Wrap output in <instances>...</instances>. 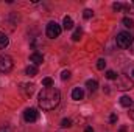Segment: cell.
<instances>
[{"mask_svg": "<svg viewBox=\"0 0 134 132\" xmlns=\"http://www.w3.org/2000/svg\"><path fill=\"white\" fill-rule=\"evenodd\" d=\"M125 9H126L128 13L134 14V2H133V3H130V5H125Z\"/></svg>", "mask_w": 134, "mask_h": 132, "instance_id": "cell-24", "label": "cell"}, {"mask_svg": "<svg viewBox=\"0 0 134 132\" xmlns=\"http://www.w3.org/2000/svg\"><path fill=\"white\" fill-rule=\"evenodd\" d=\"M9 45V39H8V36L5 33H2L0 31V50H3V48H6Z\"/></svg>", "mask_w": 134, "mask_h": 132, "instance_id": "cell-9", "label": "cell"}, {"mask_svg": "<svg viewBox=\"0 0 134 132\" xmlns=\"http://www.w3.org/2000/svg\"><path fill=\"white\" fill-rule=\"evenodd\" d=\"M119 132H128V129H126V126H122V128H120V131Z\"/></svg>", "mask_w": 134, "mask_h": 132, "instance_id": "cell-26", "label": "cell"}, {"mask_svg": "<svg viewBox=\"0 0 134 132\" xmlns=\"http://www.w3.org/2000/svg\"><path fill=\"white\" fill-rule=\"evenodd\" d=\"M30 61L34 62V65H39V64H42V62H44V56H42V55H39V53H31Z\"/></svg>", "mask_w": 134, "mask_h": 132, "instance_id": "cell-8", "label": "cell"}, {"mask_svg": "<svg viewBox=\"0 0 134 132\" xmlns=\"http://www.w3.org/2000/svg\"><path fill=\"white\" fill-rule=\"evenodd\" d=\"M104 76H106L108 79H117V78H119V76H117V73H115L114 70H108Z\"/></svg>", "mask_w": 134, "mask_h": 132, "instance_id": "cell-15", "label": "cell"}, {"mask_svg": "<svg viewBox=\"0 0 134 132\" xmlns=\"http://www.w3.org/2000/svg\"><path fill=\"white\" fill-rule=\"evenodd\" d=\"M61 126H63V128H70V126H72V120H69V118H64V120L61 121Z\"/></svg>", "mask_w": 134, "mask_h": 132, "instance_id": "cell-21", "label": "cell"}, {"mask_svg": "<svg viewBox=\"0 0 134 132\" xmlns=\"http://www.w3.org/2000/svg\"><path fill=\"white\" fill-rule=\"evenodd\" d=\"M81 34H83V30H81V28H76V30H75V33H73V36H72V39L76 42V40H80Z\"/></svg>", "mask_w": 134, "mask_h": 132, "instance_id": "cell-16", "label": "cell"}, {"mask_svg": "<svg viewBox=\"0 0 134 132\" xmlns=\"http://www.w3.org/2000/svg\"><path fill=\"white\" fill-rule=\"evenodd\" d=\"M92 16H94L92 9H84V11H83V17H84V19H91Z\"/></svg>", "mask_w": 134, "mask_h": 132, "instance_id": "cell-20", "label": "cell"}, {"mask_svg": "<svg viewBox=\"0 0 134 132\" xmlns=\"http://www.w3.org/2000/svg\"><path fill=\"white\" fill-rule=\"evenodd\" d=\"M123 25L126 27V28H134V20L133 19H130V17H123Z\"/></svg>", "mask_w": 134, "mask_h": 132, "instance_id": "cell-14", "label": "cell"}, {"mask_svg": "<svg viewBox=\"0 0 134 132\" xmlns=\"http://www.w3.org/2000/svg\"><path fill=\"white\" fill-rule=\"evenodd\" d=\"M115 81H117V89L119 90H130L133 87V79L130 76H126V75L119 76Z\"/></svg>", "mask_w": 134, "mask_h": 132, "instance_id": "cell-5", "label": "cell"}, {"mask_svg": "<svg viewBox=\"0 0 134 132\" xmlns=\"http://www.w3.org/2000/svg\"><path fill=\"white\" fill-rule=\"evenodd\" d=\"M104 92H106V93H109V92H111V90H109V86H104Z\"/></svg>", "mask_w": 134, "mask_h": 132, "instance_id": "cell-27", "label": "cell"}, {"mask_svg": "<svg viewBox=\"0 0 134 132\" xmlns=\"http://www.w3.org/2000/svg\"><path fill=\"white\" fill-rule=\"evenodd\" d=\"M69 78H70V71H69V70H64V71L61 73V79H63V81H67Z\"/></svg>", "mask_w": 134, "mask_h": 132, "instance_id": "cell-23", "label": "cell"}, {"mask_svg": "<svg viewBox=\"0 0 134 132\" xmlns=\"http://www.w3.org/2000/svg\"><path fill=\"white\" fill-rule=\"evenodd\" d=\"M14 67L13 58L8 55H0V71L2 73H9Z\"/></svg>", "mask_w": 134, "mask_h": 132, "instance_id": "cell-3", "label": "cell"}, {"mask_svg": "<svg viewBox=\"0 0 134 132\" xmlns=\"http://www.w3.org/2000/svg\"><path fill=\"white\" fill-rule=\"evenodd\" d=\"M86 87H87L91 92H95V90L98 89V82H97L95 79H89V81L86 82Z\"/></svg>", "mask_w": 134, "mask_h": 132, "instance_id": "cell-12", "label": "cell"}, {"mask_svg": "<svg viewBox=\"0 0 134 132\" xmlns=\"http://www.w3.org/2000/svg\"><path fill=\"white\" fill-rule=\"evenodd\" d=\"M112 8H114V11H120V9H123V8H125V5H123V3H120V2H115V3L112 5Z\"/></svg>", "mask_w": 134, "mask_h": 132, "instance_id": "cell-19", "label": "cell"}, {"mask_svg": "<svg viewBox=\"0 0 134 132\" xmlns=\"http://www.w3.org/2000/svg\"><path fill=\"white\" fill-rule=\"evenodd\" d=\"M104 67H106V61H104V59H98V61H97V68H98V70H103Z\"/></svg>", "mask_w": 134, "mask_h": 132, "instance_id": "cell-22", "label": "cell"}, {"mask_svg": "<svg viewBox=\"0 0 134 132\" xmlns=\"http://www.w3.org/2000/svg\"><path fill=\"white\" fill-rule=\"evenodd\" d=\"M133 78H134V70H133Z\"/></svg>", "mask_w": 134, "mask_h": 132, "instance_id": "cell-30", "label": "cell"}, {"mask_svg": "<svg viewBox=\"0 0 134 132\" xmlns=\"http://www.w3.org/2000/svg\"><path fill=\"white\" fill-rule=\"evenodd\" d=\"M109 121H111V123H112V124H114V123H115V121H117V115H115V113H112V115H111V117H109Z\"/></svg>", "mask_w": 134, "mask_h": 132, "instance_id": "cell-25", "label": "cell"}, {"mask_svg": "<svg viewBox=\"0 0 134 132\" xmlns=\"http://www.w3.org/2000/svg\"><path fill=\"white\" fill-rule=\"evenodd\" d=\"M84 132H94V131H92V128H86V129H84Z\"/></svg>", "mask_w": 134, "mask_h": 132, "instance_id": "cell-28", "label": "cell"}, {"mask_svg": "<svg viewBox=\"0 0 134 132\" xmlns=\"http://www.w3.org/2000/svg\"><path fill=\"white\" fill-rule=\"evenodd\" d=\"M42 86H45V87H53V79H52V78H44V79H42Z\"/></svg>", "mask_w": 134, "mask_h": 132, "instance_id": "cell-17", "label": "cell"}, {"mask_svg": "<svg viewBox=\"0 0 134 132\" xmlns=\"http://www.w3.org/2000/svg\"><path fill=\"white\" fill-rule=\"evenodd\" d=\"M39 118V112L33 109V107H30V109H27L25 112H24V120L27 121V123H34L36 120Z\"/></svg>", "mask_w": 134, "mask_h": 132, "instance_id": "cell-6", "label": "cell"}, {"mask_svg": "<svg viewBox=\"0 0 134 132\" xmlns=\"http://www.w3.org/2000/svg\"><path fill=\"white\" fill-rule=\"evenodd\" d=\"M61 101V92L55 87H45L41 90L37 104L42 110H53Z\"/></svg>", "mask_w": 134, "mask_h": 132, "instance_id": "cell-1", "label": "cell"}, {"mask_svg": "<svg viewBox=\"0 0 134 132\" xmlns=\"http://www.w3.org/2000/svg\"><path fill=\"white\" fill-rule=\"evenodd\" d=\"M63 27H64V30H72V28H73V20H72V17H69V16L64 17Z\"/></svg>", "mask_w": 134, "mask_h": 132, "instance_id": "cell-11", "label": "cell"}, {"mask_svg": "<svg viewBox=\"0 0 134 132\" xmlns=\"http://www.w3.org/2000/svg\"><path fill=\"white\" fill-rule=\"evenodd\" d=\"M25 73L28 75V76H36L37 75V67L36 65H28L25 68Z\"/></svg>", "mask_w": 134, "mask_h": 132, "instance_id": "cell-13", "label": "cell"}, {"mask_svg": "<svg viewBox=\"0 0 134 132\" xmlns=\"http://www.w3.org/2000/svg\"><path fill=\"white\" fill-rule=\"evenodd\" d=\"M25 87H27V89H25L27 95H28V97H31V95H33V92H34V86H33V84H27Z\"/></svg>", "mask_w": 134, "mask_h": 132, "instance_id": "cell-18", "label": "cell"}, {"mask_svg": "<svg viewBox=\"0 0 134 132\" xmlns=\"http://www.w3.org/2000/svg\"><path fill=\"white\" fill-rule=\"evenodd\" d=\"M120 104L123 106V107H131L134 103H133V98H130V97H126V95H123L122 98H120Z\"/></svg>", "mask_w": 134, "mask_h": 132, "instance_id": "cell-10", "label": "cell"}, {"mask_svg": "<svg viewBox=\"0 0 134 132\" xmlns=\"http://www.w3.org/2000/svg\"><path fill=\"white\" fill-rule=\"evenodd\" d=\"M130 117H131V118L134 120V110H131V112H130Z\"/></svg>", "mask_w": 134, "mask_h": 132, "instance_id": "cell-29", "label": "cell"}, {"mask_svg": "<svg viewBox=\"0 0 134 132\" xmlns=\"http://www.w3.org/2000/svg\"><path fill=\"white\" fill-rule=\"evenodd\" d=\"M61 31H63V28H61V25H58L56 22H50V23L47 25V28H45V34H47V37H50V39L59 37Z\"/></svg>", "mask_w": 134, "mask_h": 132, "instance_id": "cell-4", "label": "cell"}, {"mask_svg": "<svg viewBox=\"0 0 134 132\" xmlns=\"http://www.w3.org/2000/svg\"><path fill=\"white\" fill-rule=\"evenodd\" d=\"M134 42V36L131 33H126V31H122V33L117 34V45L120 48H130Z\"/></svg>", "mask_w": 134, "mask_h": 132, "instance_id": "cell-2", "label": "cell"}, {"mask_svg": "<svg viewBox=\"0 0 134 132\" xmlns=\"http://www.w3.org/2000/svg\"><path fill=\"white\" fill-rule=\"evenodd\" d=\"M84 98V92H83V89H80V87H75L73 90H72V99H75V101H80V99Z\"/></svg>", "mask_w": 134, "mask_h": 132, "instance_id": "cell-7", "label": "cell"}]
</instances>
